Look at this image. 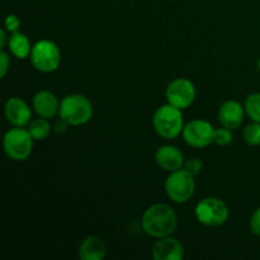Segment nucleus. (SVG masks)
<instances>
[{"instance_id": "13", "label": "nucleus", "mask_w": 260, "mask_h": 260, "mask_svg": "<svg viewBox=\"0 0 260 260\" xmlns=\"http://www.w3.org/2000/svg\"><path fill=\"white\" fill-rule=\"evenodd\" d=\"M245 107L241 106L238 101H226L221 104L218 109V121L221 126L230 129H236L243 124L245 116Z\"/></svg>"}, {"instance_id": "2", "label": "nucleus", "mask_w": 260, "mask_h": 260, "mask_svg": "<svg viewBox=\"0 0 260 260\" xmlns=\"http://www.w3.org/2000/svg\"><path fill=\"white\" fill-rule=\"evenodd\" d=\"M155 132L165 140H174L182 135L184 128V117L182 109L168 103L160 106L152 117Z\"/></svg>"}, {"instance_id": "6", "label": "nucleus", "mask_w": 260, "mask_h": 260, "mask_svg": "<svg viewBox=\"0 0 260 260\" xmlns=\"http://www.w3.org/2000/svg\"><path fill=\"white\" fill-rule=\"evenodd\" d=\"M165 192L170 201L174 203H187L196 192L194 175L185 169H179L170 173L165 180Z\"/></svg>"}, {"instance_id": "14", "label": "nucleus", "mask_w": 260, "mask_h": 260, "mask_svg": "<svg viewBox=\"0 0 260 260\" xmlns=\"http://www.w3.org/2000/svg\"><path fill=\"white\" fill-rule=\"evenodd\" d=\"M33 108L36 113L43 118H53L60 111V102L57 96L50 90H41L33 96Z\"/></svg>"}, {"instance_id": "17", "label": "nucleus", "mask_w": 260, "mask_h": 260, "mask_svg": "<svg viewBox=\"0 0 260 260\" xmlns=\"http://www.w3.org/2000/svg\"><path fill=\"white\" fill-rule=\"evenodd\" d=\"M28 131L32 135L35 141H43V140H46L50 136L51 126L48 123L47 118L40 117V118H35L29 122Z\"/></svg>"}, {"instance_id": "5", "label": "nucleus", "mask_w": 260, "mask_h": 260, "mask_svg": "<svg viewBox=\"0 0 260 260\" xmlns=\"http://www.w3.org/2000/svg\"><path fill=\"white\" fill-rule=\"evenodd\" d=\"M29 58L37 71L43 74L53 73L61 63V51L52 41L41 40L32 46Z\"/></svg>"}, {"instance_id": "23", "label": "nucleus", "mask_w": 260, "mask_h": 260, "mask_svg": "<svg viewBox=\"0 0 260 260\" xmlns=\"http://www.w3.org/2000/svg\"><path fill=\"white\" fill-rule=\"evenodd\" d=\"M249 226H250L251 233L260 238V207L256 208L253 212V215H251L250 221H249Z\"/></svg>"}, {"instance_id": "12", "label": "nucleus", "mask_w": 260, "mask_h": 260, "mask_svg": "<svg viewBox=\"0 0 260 260\" xmlns=\"http://www.w3.org/2000/svg\"><path fill=\"white\" fill-rule=\"evenodd\" d=\"M155 160L156 164L165 172H177L184 167V155L178 149L177 146L173 145H164L160 146L155 152Z\"/></svg>"}, {"instance_id": "19", "label": "nucleus", "mask_w": 260, "mask_h": 260, "mask_svg": "<svg viewBox=\"0 0 260 260\" xmlns=\"http://www.w3.org/2000/svg\"><path fill=\"white\" fill-rule=\"evenodd\" d=\"M244 141L250 146H259L260 145V123L253 122L244 128L243 132Z\"/></svg>"}, {"instance_id": "7", "label": "nucleus", "mask_w": 260, "mask_h": 260, "mask_svg": "<svg viewBox=\"0 0 260 260\" xmlns=\"http://www.w3.org/2000/svg\"><path fill=\"white\" fill-rule=\"evenodd\" d=\"M194 213L198 222L207 228H217L223 225L230 216L228 205L216 197H207L200 201L196 206Z\"/></svg>"}, {"instance_id": "21", "label": "nucleus", "mask_w": 260, "mask_h": 260, "mask_svg": "<svg viewBox=\"0 0 260 260\" xmlns=\"http://www.w3.org/2000/svg\"><path fill=\"white\" fill-rule=\"evenodd\" d=\"M202 168H203V164L200 159H197V157H190V159H188L187 161L184 162L183 169H185L188 173H190L192 175L197 177V175L201 173V170H202Z\"/></svg>"}, {"instance_id": "11", "label": "nucleus", "mask_w": 260, "mask_h": 260, "mask_svg": "<svg viewBox=\"0 0 260 260\" xmlns=\"http://www.w3.org/2000/svg\"><path fill=\"white\" fill-rule=\"evenodd\" d=\"M151 254L155 260H180L184 258L185 250L178 239L169 235L155 241Z\"/></svg>"}, {"instance_id": "16", "label": "nucleus", "mask_w": 260, "mask_h": 260, "mask_svg": "<svg viewBox=\"0 0 260 260\" xmlns=\"http://www.w3.org/2000/svg\"><path fill=\"white\" fill-rule=\"evenodd\" d=\"M8 47H9L10 53L15 56L17 58H27L30 56V51H32V45L30 41L28 40L27 36L24 33L15 32L12 33L8 41Z\"/></svg>"}, {"instance_id": "15", "label": "nucleus", "mask_w": 260, "mask_h": 260, "mask_svg": "<svg viewBox=\"0 0 260 260\" xmlns=\"http://www.w3.org/2000/svg\"><path fill=\"white\" fill-rule=\"evenodd\" d=\"M79 259L81 260H103L107 255V245L99 236H86L79 245Z\"/></svg>"}, {"instance_id": "22", "label": "nucleus", "mask_w": 260, "mask_h": 260, "mask_svg": "<svg viewBox=\"0 0 260 260\" xmlns=\"http://www.w3.org/2000/svg\"><path fill=\"white\" fill-rule=\"evenodd\" d=\"M5 29L8 30L9 33H15L19 32V27H20V19L17 17L15 14H9L7 18H5Z\"/></svg>"}, {"instance_id": "3", "label": "nucleus", "mask_w": 260, "mask_h": 260, "mask_svg": "<svg viewBox=\"0 0 260 260\" xmlns=\"http://www.w3.org/2000/svg\"><path fill=\"white\" fill-rule=\"evenodd\" d=\"M94 113L91 102L83 94H69L60 102L58 116L70 126L88 123Z\"/></svg>"}, {"instance_id": "8", "label": "nucleus", "mask_w": 260, "mask_h": 260, "mask_svg": "<svg viewBox=\"0 0 260 260\" xmlns=\"http://www.w3.org/2000/svg\"><path fill=\"white\" fill-rule=\"evenodd\" d=\"M165 96H167L168 103L183 111L194 103L197 90H196L194 84L189 79L178 78L170 81L169 85L167 86Z\"/></svg>"}, {"instance_id": "18", "label": "nucleus", "mask_w": 260, "mask_h": 260, "mask_svg": "<svg viewBox=\"0 0 260 260\" xmlns=\"http://www.w3.org/2000/svg\"><path fill=\"white\" fill-rule=\"evenodd\" d=\"M245 112L253 122L260 123V93H251L245 99Z\"/></svg>"}, {"instance_id": "20", "label": "nucleus", "mask_w": 260, "mask_h": 260, "mask_svg": "<svg viewBox=\"0 0 260 260\" xmlns=\"http://www.w3.org/2000/svg\"><path fill=\"white\" fill-rule=\"evenodd\" d=\"M233 129L226 128V127H220L215 128V135H213V142L218 146H228L233 142Z\"/></svg>"}, {"instance_id": "4", "label": "nucleus", "mask_w": 260, "mask_h": 260, "mask_svg": "<svg viewBox=\"0 0 260 260\" xmlns=\"http://www.w3.org/2000/svg\"><path fill=\"white\" fill-rule=\"evenodd\" d=\"M33 141L35 140L28 128L14 127L5 132L3 137V149L9 159L14 161H24L32 154Z\"/></svg>"}, {"instance_id": "24", "label": "nucleus", "mask_w": 260, "mask_h": 260, "mask_svg": "<svg viewBox=\"0 0 260 260\" xmlns=\"http://www.w3.org/2000/svg\"><path fill=\"white\" fill-rule=\"evenodd\" d=\"M10 66V57L4 50L0 51V76L4 78L7 75L8 70H9Z\"/></svg>"}, {"instance_id": "10", "label": "nucleus", "mask_w": 260, "mask_h": 260, "mask_svg": "<svg viewBox=\"0 0 260 260\" xmlns=\"http://www.w3.org/2000/svg\"><path fill=\"white\" fill-rule=\"evenodd\" d=\"M4 114L7 121L14 127H25L32 121L29 106L18 96H12L5 102Z\"/></svg>"}, {"instance_id": "1", "label": "nucleus", "mask_w": 260, "mask_h": 260, "mask_svg": "<svg viewBox=\"0 0 260 260\" xmlns=\"http://www.w3.org/2000/svg\"><path fill=\"white\" fill-rule=\"evenodd\" d=\"M142 230L155 239L172 235L178 226L175 211L165 203H155L147 207L142 215Z\"/></svg>"}, {"instance_id": "9", "label": "nucleus", "mask_w": 260, "mask_h": 260, "mask_svg": "<svg viewBox=\"0 0 260 260\" xmlns=\"http://www.w3.org/2000/svg\"><path fill=\"white\" fill-rule=\"evenodd\" d=\"M183 139L185 144L196 149H203L213 142L215 128L212 124L203 119H194L188 122L183 128Z\"/></svg>"}, {"instance_id": "27", "label": "nucleus", "mask_w": 260, "mask_h": 260, "mask_svg": "<svg viewBox=\"0 0 260 260\" xmlns=\"http://www.w3.org/2000/svg\"><path fill=\"white\" fill-rule=\"evenodd\" d=\"M258 70H259V73H260V58H259V61H258Z\"/></svg>"}, {"instance_id": "25", "label": "nucleus", "mask_w": 260, "mask_h": 260, "mask_svg": "<svg viewBox=\"0 0 260 260\" xmlns=\"http://www.w3.org/2000/svg\"><path fill=\"white\" fill-rule=\"evenodd\" d=\"M68 126H70V124L66 121H63L62 118H60V121L55 124V131L57 132V134H65L66 129H68Z\"/></svg>"}, {"instance_id": "26", "label": "nucleus", "mask_w": 260, "mask_h": 260, "mask_svg": "<svg viewBox=\"0 0 260 260\" xmlns=\"http://www.w3.org/2000/svg\"><path fill=\"white\" fill-rule=\"evenodd\" d=\"M7 41H9L7 38V29H2L0 30V48L2 50H4L5 48V45H7Z\"/></svg>"}]
</instances>
